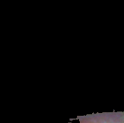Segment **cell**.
Wrapping results in <instances>:
<instances>
[{
  "label": "cell",
  "instance_id": "cell-1",
  "mask_svg": "<svg viewBox=\"0 0 124 123\" xmlns=\"http://www.w3.org/2000/svg\"><path fill=\"white\" fill-rule=\"evenodd\" d=\"M73 120H78V123H124V112L93 113L77 116Z\"/></svg>",
  "mask_w": 124,
  "mask_h": 123
}]
</instances>
